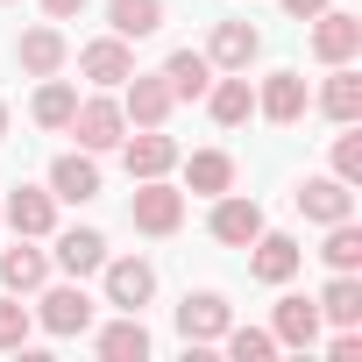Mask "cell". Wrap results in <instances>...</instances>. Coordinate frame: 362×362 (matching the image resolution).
<instances>
[{
	"instance_id": "cell-20",
	"label": "cell",
	"mask_w": 362,
	"mask_h": 362,
	"mask_svg": "<svg viewBox=\"0 0 362 362\" xmlns=\"http://www.w3.org/2000/svg\"><path fill=\"white\" fill-rule=\"evenodd\" d=\"M50 263H57L64 277H100V263H107V235H100V228H64L57 249H50Z\"/></svg>"
},
{
	"instance_id": "cell-26",
	"label": "cell",
	"mask_w": 362,
	"mask_h": 362,
	"mask_svg": "<svg viewBox=\"0 0 362 362\" xmlns=\"http://www.w3.org/2000/svg\"><path fill=\"white\" fill-rule=\"evenodd\" d=\"M107 29H114L121 43L156 36V29H163V0H107Z\"/></svg>"
},
{
	"instance_id": "cell-12",
	"label": "cell",
	"mask_w": 362,
	"mask_h": 362,
	"mask_svg": "<svg viewBox=\"0 0 362 362\" xmlns=\"http://www.w3.org/2000/svg\"><path fill=\"white\" fill-rule=\"evenodd\" d=\"M50 192H57V206L100 199V156H93V149H64V156L50 163Z\"/></svg>"
},
{
	"instance_id": "cell-11",
	"label": "cell",
	"mask_w": 362,
	"mask_h": 362,
	"mask_svg": "<svg viewBox=\"0 0 362 362\" xmlns=\"http://www.w3.org/2000/svg\"><path fill=\"white\" fill-rule=\"evenodd\" d=\"M206 228H214V242H221V249H249V242L263 235V206H256V199H242V192H221V199H214V214H206Z\"/></svg>"
},
{
	"instance_id": "cell-25",
	"label": "cell",
	"mask_w": 362,
	"mask_h": 362,
	"mask_svg": "<svg viewBox=\"0 0 362 362\" xmlns=\"http://www.w3.org/2000/svg\"><path fill=\"white\" fill-rule=\"evenodd\" d=\"M163 86H170V100H206V86H214L206 50H170L163 57Z\"/></svg>"
},
{
	"instance_id": "cell-17",
	"label": "cell",
	"mask_w": 362,
	"mask_h": 362,
	"mask_svg": "<svg viewBox=\"0 0 362 362\" xmlns=\"http://www.w3.org/2000/svg\"><path fill=\"white\" fill-rule=\"evenodd\" d=\"M320 298H298V291H284L277 298V313H270V334H277V348H320Z\"/></svg>"
},
{
	"instance_id": "cell-1",
	"label": "cell",
	"mask_w": 362,
	"mask_h": 362,
	"mask_svg": "<svg viewBox=\"0 0 362 362\" xmlns=\"http://www.w3.org/2000/svg\"><path fill=\"white\" fill-rule=\"evenodd\" d=\"M128 221H135V235H177L185 228V192L170 185V177H135V199H128Z\"/></svg>"
},
{
	"instance_id": "cell-33",
	"label": "cell",
	"mask_w": 362,
	"mask_h": 362,
	"mask_svg": "<svg viewBox=\"0 0 362 362\" xmlns=\"http://www.w3.org/2000/svg\"><path fill=\"white\" fill-rule=\"evenodd\" d=\"M327 355H334V362H362V334H355V327H341V334H334V348H327Z\"/></svg>"
},
{
	"instance_id": "cell-13",
	"label": "cell",
	"mask_w": 362,
	"mask_h": 362,
	"mask_svg": "<svg viewBox=\"0 0 362 362\" xmlns=\"http://www.w3.org/2000/svg\"><path fill=\"white\" fill-rule=\"evenodd\" d=\"M263 57V29H249V22H214V36H206V64L214 71H249Z\"/></svg>"
},
{
	"instance_id": "cell-30",
	"label": "cell",
	"mask_w": 362,
	"mask_h": 362,
	"mask_svg": "<svg viewBox=\"0 0 362 362\" xmlns=\"http://www.w3.org/2000/svg\"><path fill=\"white\" fill-rule=\"evenodd\" d=\"M221 341H228L235 362H270V355H277V334H270V327H228Z\"/></svg>"
},
{
	"instance_id": "cell-16",
	"label": "cell",
	"mask_w": 362,
	"mask_h": 362,
	"mask_svg": "<svg viewBox=\"0 0 362 362\" xmlns=\"http://www.w3.org/2000/svg\"><path fill=\"white\" fill-rule=\"evenodd\" d=\"M298 263H305V249H298L291 235H270V228H263V235L249 242V277H256V284H291Z\"/></svg>"
},
{
	"instance_id": "cell-4",
	"label": "cell",
	"mask_w": 362,
	"mask_h": 362,
	"mask_svg": "<svg viewBox=\"0 0 362 362\" xmlns=\"http://www.w3.org/2000/svg\"><path fill=\"white\" fill-rule=\"evenodd\" d=\"M71 135H78V149H93V156L121 149V135H128V114H121V100H107V93L78 100V107H71Z\"/></svg>"
},
{
	"instance_id": "cell-18",
	"label": "cell",
	"mask_w": 362,
	"mask_h": 362,
	"mask_svg": "<svg viewBox=\"0 0 362 362\" xmlns=\"http://www.w3.org/2000/svg\"><path fill=\"white\" fill-rule=\"evenodd\" d=\"M43 284H50V256H43L29 235H15V249H0V291L29 298V291H43Z\"/></svg>"
},
{
	"instance_id": "cell-34",
	"label": "cell",
	"mask_w": 362,
	"mask_h": 362,
	"mask_svg": "<svg viewBox=\"0 0 362 362\" xmlns=\"http://www.w3.org/2000/svg\"><path fill=\"white\" fill-rule=\"evenodd\" d=\"M43 15H50V22H78V15H86V0H43Z\"/></svg>"
},
{
	"instance_id": "cell-8",
	"label": "cell",
	"mask_w": 362,
	"mask_h": 362,
	"mask_svg": "<svg viewBox=\"0 0 362 362\" xmlns=\"http://www.w3.org/2000/svg\"><path fill=\"white\" fill-rule=\"evenodd\" d=\"M170 86H163V71H128L121 78V114H128V128H163L170 121Z\"/></svg>"
},
{
	"instance_id": "cell-15",
	"label": "cell",
	"mask_w": 362,
	"mask_h": 362,
	"mask_svg": "<svg viewBox=\"0 0 362 362\" xmlns=\"http://www.w3.org/2000/svg\"><path fill=\"white\" fill-rule=\"evenodd\" d=\"M121 163H128V177H170L177 170V142L163 128H135V135H121Z\"/></svg>"
},
{
	"instance_id": "cell-32",
	"label": "cell",
	"mask_w": 362,
	"mask_h": 362,
	"mask_svg": "<svg viewBox=\"0 0 362 362\" xmlns=\"http://www.w3.org/2000/svg\"><path fill=\"white\" fill-rule=\"evenodd\" d=\"M334 177H341V185H362V128L355 121L334 135Z\"/></svg>"
},
{
	"instance_id": "cell-21",
	"label": "cell",
	"mask_w": 362,
	"mask_h": 362,
	"mask_svg": "<svg viewBox=\"0 0 362 362\" xmlns=\"http://www.w3.org/2000/svg\"><path fill=\"white\" fill-rule=\"evenodd\" d=\"M320 114L327 121H362V71L355 64H327V86H320Z\"/></svg>"
},
{
	"instance_id": "cell-2",
	"label": "cell",
	"mask_w": 362,
	"mask_h": 362,
	"mask_svg": "<svg viewBox=\"0 0 362 362\" xmlns=\"http://www.w3.org/2000/svg\"><path fill=\"white\" fill-rule=\"evenodd\" d=\"M93 291H86V277H64V284H43V298H36V327L43 334H57V341H71V334H86L93 327Z\"/></svg>"
},
{
	"instance_id": "cell-24",
	"label": "cell",
	"mask_w": 362,
	"mask_h": 362,
	"mask_svg": "<svg viewBox=\"0 0 362 362\" xmlns=\"http://www.w3.org/2000/svg\"><path fill=\"white\" fill-rule=\"evenodd\" d=\"M93 348H100L107 362H142V355H149V327H142V313H121V320H107V327L93 334Z\"/></svg>"
},
{
	"instance_id": "cell-29",
	"label": "cell",
	"mask_w": 362,
	"mask_h": 362,
	"mask_svg": "<svg viewBox=\"0 0 362 362\" xmlns=\"http://www.w3.org/2000/svg\"><path fill=\"white\" fill-rule=\"evenodd\" d=\"M320 256H327V270H362V228H355V214L327 228V249Z\"/></svg>"
},
{
	"instance_id": "cell-14",
	"label": "cell",
	"mask_w": 362,
	"mask_h": 362,
	"mask_svg": "<svg viewBox=\"0 0 362 362\" xmlns=\"http://www.w3.org/2000/svg\"><path fill=\"white\" fill-rule=\"evenodd\" d=\"M305 107H313V93H305V78H298V71H270V78L256 86V114H263V121H277V128L305 121Z\"/></svg>"
},
{
	"instance_id": "cell-3",
	"label": "cell",
	"mask_w": 362,
	"mask_h": 362,
	"mask_svg": "<svg viewBox=\"0 0 362 362\" xmlns=\"http://www.w3.org/2000/svg\"><path fill=\"white\" fill-rule=\"evenodd\" d=\"M100 284H107V305L114 313H142L156 298V263L149 256H107L100 263Z\"/></svg>"
},
{
	"instance_id": "cell-23",
	"label": "cell",
	"mask_w": 362,
	"mask_h": 362,
	"mask_svg": "<svg viewBox=\"0 0 362 362\" xmlns=\"http://www.w3.org/2000/svg\"><path fill=\"white\" fill-rule=\"evenodd\" d=\"M177 163H185V185H192L199 199L235 192V156H228V149H192V156H177Z\"/></svg>"
},
{
	"instance_id": "cell-7",
	"label": "cell",
	"mask_w": 362,
	"mask_h": 362,
	"mask_svg": "<svg viewBox=\"0 0 362 362\" xmlns=\"http://www.w3.org/2000/svg\"><path fill=\"white\" fill-rule=\"evenodd\" d=\"M0 228H15V235H29V242L57 235V192H50V185H15L8 206H0Z\"/></svg>"
},
{
	"instance_id": "cell-36",
	"label": "cell",
	"mask_w": 362,
	"mask_h": 362,
	"mask_svg": "<svg viewBox=\"0 0 362 362\" xmlns=\"http://www.w3.org/2000/svg\"><path fill=\"white\" fill-rule=\"evenodd\" d=\"M0 135H8V100H0Z\"/></svg>"
},
{
	"instance_id": "cell-27",
	"label": "cell",
	"mask_w": 362,
	"mask_h": 362,
	"mask_svg": "<svg viewBox=\"0 0 362 362\" xmlns=\"http://www.w3.org/2000/svg\"><path fill=\"white\" fill-rule=\"evenodd\" d=\"M320 320H334V327H362V277H355V270H334V277H327V291H320Z\"/></svg>"
},
{
	"instance_id": "cell-28",
	"label": "cell",
	"mask_w": 362,
	"mask_h": 362,
	"mask_svg": "<svg viewBox=\"0 0 362 362\" xmlns=\"http://www.w3.org/2000/svg\"><path fill=\"white\" fill-rule=\"evenodd\" d=\"M71 107H78V86H64V78H43L36 100H29L36 128H71Z\"/></svg>"
},
{
	"instance_id": "cell-6",
	"label": "cell",
	"mask_w": 362,
	"mask_h": 362,
	"mask_svg": "<svg viewBox=\"0 0 362 362\" xmlns=\"http://www.w3.org/2000/svg\"><path fill=\"white\" fill-rule=\"evenodd\" d=\"M228 327H235V305L221 291H185V305H177V334H185V348H214Z\"/></svg>"
},
{
	"instance_id": "cell-19",
	"label": "cell",
	"mask_w": 362,
	"mask_h": 362,
	"mask_svg": "<svg viewBox=\"0 0 362 362\" xmlns=\"http://www.w3.org/2000/svg\"><path fill=\"white\" fill-rule=\"evenodd\" d=\"M78 71H86V78H93L100 93H114V86H121V78L135 71V50H128V43H121V36L107 29V36H93V43L78 50Z\"/></svg>"
},
{
	"instance_id": "cell-22",
	"label": "cell",
	"mask_w": 362,
	"mask_h": 362,
	"mask_svg": "<svg viewBox=\"0 0 362 362\" xmlns=\"http://www.w3.org/2000/svg\"><path fill=\"white\" fill-rule=\"evenodd\" d=\"M206 114H214L221 128H242V121L256 114V86H249V71H228V78H214V86H206Z\"/></svg>"
},
{
	"instance_id": "cell-35",
	"label": "cell",
	"mask_w": 362,
	"mask_h": 362,
	"mask_svg": "<svg viewBox=\"0 0 362 362\" xmlns=\"http://www.w3.org/2000/svg\"><path fill=\"white\" fill-rule=\"evenodd\" d=\"M320 8H327V0H284V15H291V22H313Z\"/></svg>"
},
{
	"instance_id": "cell-10",
	"label": "cell",
	"mask_w": 362,
	"mask_h": 362,
	"mask_svg": "<svg viewBox=\"0 0 362 362\" xmlns=\"http://www.w3.org/2000/svg\"><path fill=\"white\" fill-rule=\"evenodd\" d=\"M15 64H22L29 78H57V71L71 64V43H64V29H57V22H36V29H22V43H15Z\"/></svg>"
},
{
	"instance_id": "cell-9",
	"label": "cell",
	"mask_w": 362,
	"mask_h": 362,
	"mask_svg": "<svg viewBox=\"0 0 362 362\" xmlns=\"http://www.w3.org/2000/svg\"><path fill=\"white\" fill-rule=\"evenodd\" d=\"M291 206H298L313 228H334V221H348V214H355V185H341V177L327 170V177H305V185L291 192Z\"/></svg>"
},
{
	"instance_id": "cell-5",
	"label": "cell",
	"mask_w": 362,
	"mask_h": 362,
	"mask_svg": "<svg viewBox=\"0 0 362 362\" xmlns=\"http://www.w3.org/2000/svg\"><path fill=\"white\" fill-rule=\"evenodd\" d=\"M305 43H313L320 64H355V57H362V15H348V8H320Z\"/></svg>"
},
{
	"instance_id": "cell-31",
	"label": "cell",
	"mask_w": 362,
	"mask_h": 362,
	"mask_svg": "<svg viewBox=\"0 0 362 362\" xmlns=\"http://www.w3.org/2000/svg\"><path fill=\"white\" fill-rule=\"evenodd\" d=\"M29 327H36V313H29V305H15V291H0V348L22 355V348H29Z\"/></svg>"
}]
</instances>
